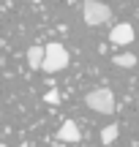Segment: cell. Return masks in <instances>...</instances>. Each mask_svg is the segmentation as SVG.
<instances>
[{"instance_id": "1", "label": "cell", "mask_w": 139, "mask_h": 147, "mask_svg": "<svg viewBox=\"0 0 139 147\" xmlns=\"http://www.w3.org/2000/svg\"><path fill=\"white\" fill-rule=\"evenodd\" d=\"M85 104H87V109H93L96 115H115V109H117V98H115V93L109 87L90 90V93L85 95Z\"/></svg>"}, {"instance_id": "2", "label": "cell", "mask_w": 139, "mask_h": 147, "mask_svg": "<svg viewBox=\"0 0 139 147\" xmlns=\"http://www.w3.org/2000/svg\"><path fill=\"white\" fill-rule=\"evenodd\" d=\"M68 49L63 47V44H57V41H52V44H47L44 47V65H41V71H47V74H57V71H63V68H68Z\"/></svg>"}, {"instance_id": "3", "label": "cell", "mask_w": 139, "mask_h": 147, "mask_svg": "<svg viewBox=\"0 0 139 147\" xmlns=\"http://www.w3.org/2000/svg\"><path fill=\"white\" fill-rule=\"evenodd\" d=\"M82 19L90 27L107 25V22L112 19V8H109L107 3H101V0H85V3H82Z\"/></svg>"}, {"instance_id": "4", "label": "cell", "mask_w": 139, "mask_h": 147, "mask_svg": "<svg viewBox=\"0 0 139 147\" xmlns=\"http://www.w3.org/2000/svg\"><path fill=\"white\" fill-rule=\"evenodd\" d=\"M109 41H112L115 47H126V44H131V41H134V25H128V22L115 25L112 30H109Z\"/></svg>"}, {"instance_id": "5", "label": "cell", "mask_w": 139, "mask_h": 147, "mask_svg": "<svg viewBox=\"0 0 139 147\" xmlns=\"http://www.w3.org/2000/svg\"><path fill=\"white\" fill-rule=\"evenodd\" d=\"M57 139L60 142H79L82 139V131H79V125H76L74 120H63V125H60V131H57Z\"/></svg>"}, {"instance_id": "6", "label": "cell", "mask_w": 139, "mask_h": 147, "mask_svg": "<svg viewBox=\"0 0 139 147\" xmlns=\"http://www.w3.org/2000/svg\"><path fill=\"white\" fill-rule=\"evenodd\" d=\"M27 65H30L33 71L44 65V47H30L27 49Z\"/></svg>"}, {"instance_id": "7", "label": "cell", "mask_w": 139, "mask_h": 147, "mask_svg": "<svg viewBox=\"0 0 139 147\" xmlns=\"http://www.w3.org/2000/svg\"><path fill=\"white\" fill-rule=\"evenodd\" d=\"M117 136H120L117 123H109V125L101 131V144H115V139H117Z\"/></svg>"}, {"instance_id": "8", "label": "cell", "mask_w": 139, "mask_h": 147, "mask_svg": "<svg viewBox=\"0 0 139 147\" xmlns=\"http://www.w3.org/2000/svg\"><path fill=\"white\" fill-rule=\"evenodd\" d=\"M112 63L117 65V68H134V65H136V55L123 52V55H117V57H112Z\"/></svg>"}, {"instance_id": "9", "label": "cell", "mask_w": 139, "mask_h": 147, "mask_svg": "<svg viewBox=\"0 0 139 147\" xmlns=\"http://www.w3.org/2000/svg\"><path fill=\"white\" fill-rule=\"evenodd\" d=\"M44 101H47V104H52V106H55V104H60V93H57L55 87H52V90H47V95H44Z\"/></svg>"}, {"instance_id": "10", "label": "cell", "mask_w": 139, "mask_h": 147, "mask_svg": "<svg viewBox=\"0 0 139 147\" xmlns=\"http://www.w3.org/2000/svg\"><path fill=\"white\" fill-rule=\"evenodd\" d=\"M0 147H5V144H3V142H0Z\"/></svg>"}, {"instance_id": "11", "label": "cell", "mask_w": 139, "mask_h": 147, "mask_svg": "<svg viewBox=\"0 0 139 147\" xmlns=\"http://www.w3.org/2000/svg\"><path fill=\"white\" fill-rule=\"evenodd\" d=\"M19 147H25V144H19Z\"/></svg>"}]
</instances>
